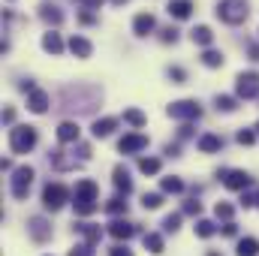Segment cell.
<instances>
[{
	"label": "cell",
	"mask_w": 259,
	"mask_h": 256,
	"mask_svg": "<svg viewBox=\"0 0 259 256\" xmlns=\"http://www.w3.org/2000/svg\"><path fill=\"white\" fill-rule=\"evenodd\" d=\"M33 145H36V130L33 127H15V130H9V148L15 154H27Z\"/></svg>",
	"instance_id": "1"
},
{
	"label": "cell",
	"mask_w": 259,
	"mask_h": 256,
	"mask_svg": "<svg viewBox=\"0 0 259 256\" xmlns=\"http://www.w3.org/2000/svg\"><path fill=\"white\" fill-rule=\"evenodd\" d=\"M217 18H223L226 24H238L247 18V0H220L217 6Z\"/></svg>",
	"instance_id": "2"
},
{
	"label": "cell",
	"mask_w": 259,
	"mask_h": 256,
	"mask_svg": "<svg viewBox=\"0 0 259 256\" xmlns=\"http://www.w3.org/2000/svg\"><path fill=\"white\" fill-rule=\"evenodd\" d=\"M66 196H69V190L63 187V184H45V190H42V205L48 208V211H57L63 202H66Z\"/></svg>",
	"instance_id": "3"
},
{
	"label": "cell",
	"mask_w": 259,
	"mask_h": 256,
	"mask_svg": "<svg viewBox=\"0 0 259 256\" xmlns=\"http://www.w3.org/2000/svg\"><path fill=\"white\" fill-rule=\"evenodd\" d=\"M169 115L178 118V121H193V118L202 115V109H199L196 100H181V103H172V106H169Z\"/></svg>",
	"instance_id": "4"
},
{
	"label": "cell",
	"mask_w": 259,
	"mask_h": 256,
	"mask_svg": "<svg viewBox=\"0 0 259 256\" xmlns=\"http://www.w3.org/2000/svg\"><path fill=\"white\" fill-rule=\"evenodd\" d=\"M30 181H33V169H30V166L15 169V178H12V196H15V199H27Z\"/></svg>",
	"instance_id": "5"
},
{
	"label": "cell",
	"mask_w": 259,
	"mask_h": 256,
	"mask_svg": "<svg viewBox=\"0 0 259 256\" xmlns=\"http://www.w3.org/2000/svg\"><path fill=\"white\" fill-rule=\"evenodd\" d=\"M238 97H244V100L259 97V72H241L238 75Z\"/></svg>",
	"instance_id": "6"
},
{
	"label": "cell",
	"mask_w": 259,
	"mask_h": 256,
	"mask_svg": "<svg viewBox=\"0 0 259 256\" xmlns=\"http://www.w3.org/2000/svg\"><path fill=\"white\" fill-rule=\"evenodd\" d=\"M142 148H148V136H142V133H130V136L121 139L124 154H133V151H142Z\"/></svg>",
	"instance_id": "7"
},
{
	"label": "cell",
	"mask_w": 259,
	"mask_h": 256,
	"mask_svg": "<svg viewBox=\"0 0 259 256\" xmlns=\"http://www.w3.org/2000/svg\"><path fill=\"white\" fill-rule=\"evenodd\" d=\"M223 184L232 187V190H241V187L250 184V175L247 172H223Z\"/></svg>",
	"instance_id": "8"
},
{
	"label": "cell",
	"mask_w": 259,
	"mask_h": 256,
	"mask_svg": "<svg viewBox=\"0 0 259 256\" xmlns=\"http://www.w3.org/2000/svg\"><path fill=\"white\" fill-rule=\"evenodd\" d=\"M133 30H136L139 36H148V33L154 30V15H151V12H142V15H136V21H133Z\"/></svg>",
	"instance_id": "9"
},
{
	"label": "cell",
	"mask_w": 259,
	"mask_h": 256,
	"mask_svg": "<svg viewBox=\"0 0 259 256\" xmlns=\"http://www.w3.org/2000/svg\"><path fill=\"white\" fill-rule=\"evenodd\" d=\"M57 139H60V142H78V124L63 121V124L57 127Z\"/></svg>",
	"instance_id": "10"
},
{
	"label": "cell",
	"mask_w": 259,
	"mask_h": 256,
	"mask_svg": "<svg viewBox=\"0 0 259 256\" xmlns=\"http://www.w3.org/2000/svg\"><path fill=\"white\" fill-rule=\"evenodd\" d=\"M30 235H33L36 241H45V238H51V229H48V223H45L42 217H33V220H30Z\"/></svg>",
	"instance_id": "11"
},
{
	"label": "cell",
	"mask_w": 259,
	"mask_h": 256,
	"mask_svg": "<svg viewBox=\"0 0 259 256\" xmlns=\"http://www.w3.org/2000/svg\"><path fill=\"white\" fill-rule=\"evenodd\" d=\"M190 12H193V3H190V0H169V15H175V18H190Z\"/></svg>",
	"instance_id": "12"
},
{
	"label": "cell",
	"mask_w": 259,
	"mask_h": 256,
	"mask_svg": "<svg viewBox=\"0 0 259 256\" xmlns=\"http://www.w3.org/2000/svg\"><path fill=\"white\" fill-rule=\"evenodd\" d=\"M30 112H36V115H42L45 109H48V94H42V91H30Z\"/></svg>",
	"instance_id": "13"
},
{
	"label": "cell",
	"mask_w": 259,
	"mask_h": 256,
	"mask_svg": "<svg viewBox=\"0 0 259 256\" xmlns=\"http://www.w3.org/2000/svg\"><path fill=\"white\" fill-rule=\"evenodd\" d=\"M109 232H112L115 238H133V235H136V226H133V223H124V220H115V223L109 226Z\"/></svg>",
	"instance_id": "14"
},
{
	"label": "cell",
	"mask_w": 259,
	"mask_h": 256,
	"mask_svg": "<svg viewBox=\"0 0 259 256\" xmlns=\"http://www.w3.org/2000/svg\"><path fill=\"white\" fill-rule=\"evenodd\" d=\"M69 48H72V54H78V57H91V42H88L84 36H72V39H69Z\"/></svg>",
	"instance_id": "15"
},
{
	"label": "cell",
	"mask_w": 259,
	"mask_h": 256,
	"mask_svg": "<svg viewBox=\"0 0 259 256\" xmlns=\"http://www.w3.org/2000/svg\"><path fill=\"white\" fill-rule=\"evenodd\" d=\"M115 124H118L115 118H103V121H97V124H94V136H97V139H106V136L115 130Z\"/></svg>",
	"instance_id": "16"
},
{
	"label": "cell",
	"mask_w": 259,
	"mask_h": 256,
	"mask_svg": "<svg viewBox=\"0 0 259 256\" xmlns=\"http://www.w3.org/2000/svg\"><path fill=\"white\" fill-rule=\"evenodd\" d=\"M220 145H223V139L220 136H202L199 139V151H205V154H211V151H220Z\"/></svg>",
	"instance_id": "17"
},
{
	"label": "cell",
	"mask_w": 259,
	"mask_h": 256,
	"mask_svg": "<svg viewBox=\"0 0 259 256\" xmlns=\"http://www.w3.org/2000/svg\"><path fill=\"white\" fill-rule=\"evenodd\" d=\"M115 187H118V190H124V193H130V190H133V181H130V175H127V169H124V166H118V169H115Z\"/></svg>",
	"instance_id": "18"
},
{
	"label": "cell",
	"mask_w": 259,
	"mask_h": 256,
	"mask_svg": "<svg viewBox=\"0 0 259 256\" xmlns=\"http://www.w3.org/2000/svg\"><path fill=\"white\" fill-rule=\"evenodd\" d=\"M42 48H45V51H51V54H60V51H63V42H60V36H57V33H45Z\"/></svg>",
	"instance_id": "19"
},
{
	"label": "cell",
	"mask_w": 259,
	"mask_h": 256,
	"mask_svg": "<svg viewBox=\"0 0 259 256\" xmlns=\"http://www.w3.org/2000/svg\"><path fill=\"white\" fill-rule=\"evenodd\" d=\"M256 253H259L256 238H241V241H238V256H256Z\"/></svg>",
	"instance_id": "20"
},
{
	"label": "cell",
	"mask_w": 259,
	"mask_h": 256,
	"mask_svg": "<svg viewBox=\"0 0 259 256\" xmlns=\"http://www.w3.org/2000/svg\"><path fill=\"white\" fill-rule=\"evenodd\" d=\"M190 36H193V42H199V45H211V39H214V33H211L205 24H199V27H196Z\"/></svg>",
	"instance_id": "21"
},
{
	"label": "cell",
	"mask_w": 259,
	"mask_h": 256,
	"mask_svg": "<svg viewBox=\"0 0 259 256\" xmlns=\"http://www.w3.org/2000/svg\"><path fill=\"white\" fill-rule=\"evenodd\" d=\"M139 169H142L145 175H157V172H160V160H154V157H142V160H139Z\"/></svg>",
	"instance_id": "22"
},
{
	"label": "cell",
	"mask_w": 259,
	"mask_h": 256,
	"mask_svg": "<svg viewBox=\"0 0 259 256\" xmlns=\"http://www.w3.org/2000/svg\"><path fill=\"white\" fill-rule=\"evenodd\" d=\"M202 63H205V66H220V63H223V54L214 51V48H208V51L202 54Z\"/></svg>",
	"instance_id": "23"
},
{
	"label": "cell",
	"mask_w": 259,
	"mask_h": 256,
	"mask_svg": "<svg viewBox=\"0 0 259 256\" xmlns=\"http://www.w3.org/2000/svg\"><path fill=\"white\" fill-rule=\"evenodd\" d=\"M124 121H127V124H133V127H142V124H145V115H142V112H136V109H127V112H124Z\"/></svg>",
	"instance_id": "24"
},
{
	"label": "cell",
	"mask_w": 259,
	"mask_h": 256,
	"mask_svg": "<svg viewBox=\"0 0 259 256\" xmlns=\"http://www.w3.org/2000/svg\"><path fill=\"white\" fill-rule=\"evenodd\" d=\"M145 247H151V253H163V238L160 235H145Z\"/></svg>",
	"instance_id": "25"
},
{
	"label": "cell",
	"mask_w": 259,
	"mask_h": 256,
	"mask_svg": "<svg viewBox=\"0 0 259 256\" xmlns=\"http://www.w3.org/2000/svg\"><path fill=\"white\" fill-rule=\"evenodd\" d=\"M42 18H45V21H51V24H60V21H63V15H60L54 6H42Z\"/></svg>",
	"instance_id": "26"
},
{
	"label": "cell",
	"mask_w": 259,
	"mask_h": 256,
	"mask_svg": "<svg viewBox=\"0 0 259 256\" xmlns=\"http://www.w3.org/2000/svg\"><path fill=\"white\" fill-rule=\"evenodd\" d=\"M196 235H199V238L214 235V223H211V220H199V223H196Z\"/></svg>",
	"instance_id": "27"
},
{
	"label": "cell",
	"mask_w": 259,
	"mask_h": 256,
	"mask_svg": "<svg viewBox=\"0 0 259 256\" xmlns=\"http://www.w3.org/2000/svg\"><path fill=\"white\" fill-rule=\"evenodd\" d=\"M163 190H166V193H181L184 184H181L178 178H163Z\"/></svg>",
	"instance_id": "28"
},
{
	"label": "cell",
	"mask_w": 259,
	"mask_h": 256,
	"mask_svg": "<svg viewBox=\"0 0 259 256\" xmlns=\"http://www.w3.org/2000/svg\"><path fill=\"white\" fill-rule=\"evenodd\" d=\"M142 205H145V208H160V205H163V196H160V193H145Z\"/></svg>",
	"instance_id": "29"
},
{
	"label": "cell",
	"mask_w": 259,
	"mask_h": 256,
	"mask_svg": "<svg viewBox=\"0 0 259 256\" xmlns=\"http://www.w3.org/2000/svg\"><path fill=\"white\" fill-rule=\"evenodd\" d=\"M106 211H109V214H121V211H127V202H124V199H112V202L106 205Z\"/></svg>",
	"instance_id": "30"
},
{
	"label": "cell",
	"mask_w": 259,
	"mask_h": 256,
	"mask_svg": "<svg viewBox=\"0 0 259 256\" xmlns=\"http://www.w3.org/2000/svg\"><path fill=\"white\" fill-rule=\"evenodd\" d=\"M217 109L232 112V109H235V97H217Z\"/></svg>",
	"instance_id": "31"
},
{
	"label": "cell",
	"mask_w": 259,
	"mask_h": 256,
	"mask_svg": "<svg viewBox=\"0 0 259 256\" xmlns=\"http://www.w3.org/2000/svg\"><path fill=\"white\" fill-rule=\"evenodd\" d=\"M214 214H217V217H223V220H229V217H232V205H226V202H217Z\"/></svg>",
	"instance_id": "32"
},
{
	"label": "cell",
	"mask_w": 259,
	"mask_h": 256,
	"mask_svg": "<svg viewBox=\"0 0 259 256\" xmlns=\"http://www.w3.org/2000/svg\"><path fill=\"white\" fill-rule=\"evenodd\" d=\"M178 223H181V214H169V217H166V223H163V229H166V232H175V229H178Z\"/></svg>",
	"instance_id": "33"
},
{
	"label": "cell",
	"mask_w": 259,
	"mask_h": 256,
	"mask_svg": "<svg viewBox=\"0 0 259 256\" xmlns=\"http://www.w3.org/2000/svg\"><path fill=\"white\" fill-rule=\"evenodd\" d=\"M69 256H94V247L91 244H78V247H72Z\"/></svg>",
	"instance_id": "34"
},
{
	"label": "cell",
	"mask_w": 259,
	"mask_h": 256,
	"mask_svg": "<svg viewBox=\"0 0 259 256\" xmlns=\"http://www.w3.org/2000/svg\"><path fill=\"white\" fill-rule=\"evenodd\" d=\"M238 142H241V145H253V142H256V136H253L250 130H241V133H238Z\"/></svg>",
	"instance_id": "35"
},
{
	"label": "cell",
	"mask_w": 259,
	"mask_h": 256,
	"mask_svg": "<svg viewBox=\"0 0 259 256\" xmlns=\"http://www.w3.org/2000/svg\"><path fill=\"white\" fill-rule=\"evenodd\" d=\"M175 39H178V30L175 27H166L163 30V42H175Z\"/></svg>",
	"instance_id": "36"
},
{
	"label": "cell",
	"mask_w": 259,
	"mask_h": 256,
	"mask_svg": "<svg viewBox=\"0 0 259 256\" xmlns=\"http://www.w3.org/2000/svg\"><path fill=\"white\" fill-rule=\"evenodd\" d=\"M169 75L175 78V84H181V81H184V69H181V66H172V69H169Z\"/></svg>",
	"instance_id": "37"
},
{
	"label": "cell",
	"mask_w": 259,
	"mask_h": 256,
	"mask_svg": "<svg viewBox=\"0 0 259 256\" xmlns=\"http://www.w3.org/2000/svg\"><path fill=\"white\" fill-rule=\"evenodd\" d=\"M199 211H202L199 202H187V205H184V214H199Z\"/></svg>",
	"instance_id": "38"
},
{
	"label": "cell",
	"mask_w": 259,
	"mask_h": 256,
	"mask_svg": "<svg viewBox=\"0 0 259 256\" xmlns=\"http://www.w3.org/2000/svg\"><path fill=\"white\" fill-rule=\"evenodd\" d=\"M78 21H81V24H94V21H97V18H94V15H91V12H81V15H78Z\"/></svg>",
	"instance_id": "39"
},
{
	"label": "cell",
	"mask_w": 259,
	"mask_h": 256,
	"mask_svg": "<svg viewBox=\"0 0 259 256\" xmlns=\"http://www.w3.org/2000/svg\"><path fill=\"white\" fill-rule=\"evenodd\" d=\"M112 256H133V253H130L127 247H121V244H118V247H112Z\"/></svg>",
	"instance_id": "40"
},
{
	"label": "cell",
	"mask_w": 259,
	"mask_h": 256,
	"mask_svg": "<svg viewBox=\"0 0 259 256\" xmlns=\"http://www.w3.org/2000/svg\"><path fill=\"white\" fill-rule=\"evenodd\" d=\"M235 232H238V229H235V223H226V226H223V235H229V238H232Z\"/></svg>",
	"instance_id": "41"
},
{
	"label": "cell",
	"mask_w": 259,
	"mask_h": 256,
	"mask_svg": "<svg viewBox=\"0 0 259 256\" xmlns=\"http://www.w3.org/2000/svg\"><path fill=\"white\" fill-rule=\"evenodd\" d=\"M81 3H84V6H91V9H100L106 0H81Z\"/></svg>",
	"instance_id": "42"
},
{
	"label": "cell",
	"mask_w": 259,
	"mask_h": 256,
	"mask_svg": "<svg viewBox=\"0 0 259 256\" xmlns=\"http://www.w3.org/2000/svg\"><path fill=\"white\" fill-rule=\"evenodd\" d=\"M3 121H6V124H12V121H15V112H12V109H6V112H3Z\"/></svg>",
	"instance_id": "43"
},
{
	"label": "cell",
	"mask_w": 259,
	"mask_h": 256,
	"mask_svg": "<svg viewBox=\"0 0 259 256\" xmlns=\"http://www.w3.org/2000/svg\"><path fill=\"white\" fill-rule=\"evenodd\" d=\"M115 3H127V0H115Z\"/></svg>",
	"instance_id": "44"
},
{
	"label": "cell",
	"mask_w": 259,
	"mask_h": 256,
	"mask_svg": "<svg viewBox=\"0 0 259 256\" xmlns=\"http://www.w3.org/2000/svg\"><path fill=\"white\" fill-rule=\"evenodd\" d=\"M208 256H220V253H208Z\"/></svg>",
	"instance_id": "45"
}]
</instances>
